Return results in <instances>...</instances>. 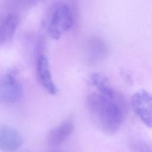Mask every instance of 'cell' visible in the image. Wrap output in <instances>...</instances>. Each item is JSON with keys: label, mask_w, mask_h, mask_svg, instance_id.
<instances>
[{"label": "cell", "mask_w": 152, "mask_h": 152, "mask_svg": "<svg viewBox=\"0 0 152 152\" xmlns=\"http://www.w3.org/2000/svg\"><path fill=\"white\" fill-rule=\"evenodd\" d=\"M37 72L42 85L49 93L55 94L58 89L52 78L48 59L43 54L39 55L37 57Z\"/></svg>", "instance_id": "6"}, {"label": "cell", "mask_w": 152, "mask_h": 152, "mask_svg": "<svg viewBox=\"0 0 152 152\" xmlns=\"http://www.w3.org/2000/svg\"><path fill=\"white\" fill-rule=\"evenodd\" d=\"M73 24V12L69 4L59 1L50 7L45 25L52 38L59 39L62 33L70 30Z\"/></svg>", "instance_id": "2"}, {"label": "cell", "mask_w": 152, "mask_h": 152, "mask_svg": "<svg viewBox=\"0 0 152 152\" xmlns=\"http://www.w3.org/2000/svg\"><path fill=\"white\" fill-rule=\"evenodd\" d=\"M74 128V124L71 121H63L49 132L46 138L47 143L51 147L61 145L72 134Z\"/></svg>", "instance_id": "7"}, {"label": "cell", "mask_w": 152, "mask_h": 152, "mask_svg": "<svg viewBox=\"0 0 152 152\" xmlns=\"http://www.w3.org/2000/svg\"><path fill=\"white\" fill-rule=\"evenodd\" d=\"M86 52L88 61L96 62L102 59L107 54V47L103 39L98 37L90 38L86 47Z\"/></svg>", "instance_id": "9"}, {"label": "cell", "mask_w": 152, "mask_h": 152, "mask_svg": "<svg viewBox=\"0 0 152 152\" xmlns=\"http://www.w3.org/2000/svg\"><path fill=\"white\" fill-rule=\"evenodd\" d=\"M86 106L93 121L104 133L113 135L119 129L124 118L122 99L93 93L87 96Z\"/></svg>", "instance_id": "1"}, {"label": "cell", "mask_w": 152, "mask_h": 152, "mask_svg": "<svg viewBox=\"0 0 152 152\" xmlns=\"http://www.w3.org/2000/svg\"><path fill=\"white\" fill-rule=\"evenodd\" d=\"M17 70L10 69L0 75V101L4 103H14L20 99L23 94V87L18 80Z\"/></svg>", "instance_id": "3"}, {"label": "cell", "mask_w": 152, "mask_h": 152, "mask_svg": "<svg viewBox=\"0 0 152 152\" xmlns=\"http://www.w3.org/2000/svg\"><path fill=\"white\" fill-rule=\"evenodd\" d=\"M91 82L99 93L110 99H115L117 94L111 86L107 77L102 73H94L91 76Z\"/></svg>", "instance_id": "10"}, {"label": "cell", "mask_w": 152, "mask_h": 152, "mask_svg": "<svg viewBox=\"0 0 152 152\" xmlns=\"http://www.w3.org/2000/svg\"><path fill=\"white\" fill-rule=\"evenodd\" d=\"M18 23V16L17 14L8 12L0 17V46L13 37Z\"/></svg>", "instance_id": "8"}, {"label": "cell", "mask_w": 152, "mask_h": 152, "mask_svg": "<svg viewBox=\"0 0 152 152\" xmlns=\"http://www.w3.org/2000/svg\"><path fill=\"white\" fill-rule=\"evenodd\" d=\"M50 152H59V151H50Z\"/></svg>", "instance_id": "12"}, {"label": "cell", "mask_w": 152, "mask_h": 152, "mask_svg": "<svg viewBox=\"0 0 152 152\" xmlns=\"http://www.w3.org/2000/svg\"><path fill=\"white\" fill-rule=\"evenodd\" d=\"M121 75L123 77V78L124 79V80L125 81H126V83H128L129 84H131V83L133 81L132 76H131V74H129L128 72L125 71H122L121 72Z\"/></svg>", "instance_id": "11"}, {"label": "cell", "mask_w": 152, "mask_h": 152, "mask_svg": "<svg viewBox=\"0 0 152 152\" xmlns=\"http://www.w3.org/2000/svg\"><path fill=\"white\" fill-rule=\"evenodd\" d=\"M23 138L14 128L0 124V150L2 152H15L21 147Z\"/></svg>", "instance_id": "5"}, {"label": "cell", "mask_w": 152, "mask_h": 152, "mask_svg": "<svg viewBox=\"0 0 152 152\" xmlns=\"http://www.w3.org/2000/svg\"><path fill=\"white\" fill-rule=\"evenodd\" d=\"M131 104L134 113L149 128H152V94L140 90L133 94Z\"/></svg>", "instance_id": "4"}]
</instances>
